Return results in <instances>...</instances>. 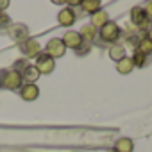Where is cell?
I'll return each instance as SVG.
<instances>
[{
    "label": "cell",
    "mask_w": 152,
    "mask_h": 152,
    "mask_svg": "<svg viewBox=\"0 0 152 152\" xmlns=\"http://www.w3.org/2000/svg\"><path fill=\"white\" fill-rule=\"evenodd\" d=\"M0 86L9 90V91H20V88L23 86V79L22 73L16 70H4L0 72Z\"/></svg>",
    "instance_id": "1"
},
{
    "label": "cell",
    "mask_w": 152,
    "mask_h": 152,
    "mask_svg": "<svg viewBox=\"0 0 152 152\" xmlns=\"http://www.w3.org/2000/svg\"><path fill=\"white\" fill-rule=\"evenodd\" d=\"M120 27L115 23V22H107L106 25H102L100 29H99V36H100V39L102 41H106V43H115L118 38H120Z\"/></svg>",
    "instance_id": "2"
},
{
    "label": "cell",
    "mask_w": 152,
    "mask_h": 152,
    "mask_svg": "<svg viewBox=\"0 0 152 152\" xmlns=\"http://www.w3.org/2000/svg\"><path fill=\"white\" fill-rule=\"evenodd\" d=\"M45 54L50 56V57L56 61V59H59V57H63V56L66 54V47L63 45V41H61L59 38H52V39L47 43V47H45Z\"/></svg>",
    "instance_id": "3"
},
{
    "label": "cell",
    "mask_w": 152,
    "mask_h": 152,
    "mask_svg": "<svg viewBox=\"0 0 152 152\" xmlns=\"http://www.w3.org/2000/svg\"><path fill=\"white\" fill-rule=\"evenodd\" d=\"M36 70L39 72V75L43 73V75H48V73H52L54 72V68H56V61L50 57V56H47L45 52H41L38 57H36Z\"/></svg>",
    "instance_id": "4"
},
{
    "label": "cell",
    "mask_w": 152,
    "mask_h": 152,
    "mask_svg": "<svg viewBox=\"0 0 152 152\" xmlns=\"http://www.w3.org/2000/svg\"><path fill=\"white\" fill-rule=\"evenodd\" d=\"M20 50L25 54V57H38V56L41 54V45H39L38 39L29 38V39H25L23 43H20Z\"/></svg>",
    "instance_id": "5"
},
{
    "label": "cell",
    "mask_w": 152,
    "mask_h": 152,
    "mask_svg": "<svg viewBox=\"0 0 152 152\" xmlns=\"http://www.w3.org/2000/svg\"><path fill=\"white\" fill-rule=\"evenodd\" d=\"M61 41H63V45L66 47V48H72V50H79L81 47H83V38H81V34L79 32H75V31H68V32H64V36L61 38Z\"/></svg>",
    "instance_id": "6"
},
{
    "label": "cell",
    "mask_w": 152,
    "mask_h": 152,
    "mask_svg": "<svg viewBox=\"0 0 152 152\" xmlns=\"http://www.w3.org/2000/svg\"><path fill=\"white\" fill-rule=\"evenodd\" d=\"M7 32H9V36H11L15 41H18V43H23L25 39H29V29H27L23 23H13Z\"/></svg>",
    "instance_id": "7"
},
{
    "label": "cell",
    "mask_w": 152,
    "mask_h": 152,
    "mask_svg": "<svg viewBox=\"0 0 152 152\" xmlns=\"http://www.w3.org/2000/svg\"><path fill=\"white\" fill-rule=\"evenodd\" d=\"M131 22L140 29H147L148 20H147V15H145L143 7H132L131 9Z\"/></svg>",
    "instance_id": "8"
},
{
    "label": "cell",
    "mask_w": 152,
    "mask_h": 152,
    "mask_svg": "<svg viewBox=\"0 0 152 152\" xmlns=\"http://www.w3.org/2000/svg\"><path fill=\"white\" fill-rule=\"evenodd\" d=\"M38 95H39V90H38L36 84H23V86L20 88V97H22L25 102H32V100H36Z\"/></svg>",
    "instance_id": "9"
},
{
    "label": "cell",
    "mask_w": 152,
    "mask_h": 152,
    "mask_svg": "<svg viewBox=\"0 0 152 152\" xmlns=\"http://www.w3.org/2000/svg\"><path fill=\"white\" fill-rule=\"evenodd\" d=\"M75 13L70 9V7H64V9H61L59 11V15H57V22H59V25H63V27H68V25H72L73 22H75Z\"/></svg>",
    "instance_id": "10"
},
{
    "label": "cell",
    "mask_w": 152,
    "mask_h": 152,
    "mask_svg": "<svg viewBox=\"0 0 152 152\" xmlns=\"http://www.w3.org/2000/svg\"><path fill=\"white\" fill-rule=\"evenodd\" d=\"M38 77H39V72L36 70V66H34V64H29V66H27V68L22 72L23 84H36Z\"/></svg>",
    "instance_id": "11"
},
{
    "label": "cell",
    "mask_w": 152,
    "mask_h": 152,
    "mask_svg": "<svg viewBox=\"0 0 152 152\" xmlns=\"http://www.w3.org/2000/svg\"><path fill=\"white\" fill-rule=\"evenodd\" d=\"M79 34H81V38H83V41L90 45V43H91V41H93V39L97 38V34H99V31H97V27H93L91 23H86V25H84V27L81 29V32H79Z\"/></svg>",
    "instance_id": "12"
},
{
    "label": "cell",
    "mask_w": 152,
    "mask_h": 152,
    "mask_svg": "<svg viewBox=\"0 0 152 152\" xmlns=\"http://www.w3.org/2000/svg\"><path fill=\"white\" fill-rule=\"evenodd\" d=\"M109 57L113 59V61H122L124 57H127V52H125V47L124 45H120V43H115V45H111V48H109Z\"/></svg>",
    "instance_id": "13"
},
{
    "label": "cell",
    "mask_w": 152,
    "mask_h": 152,
    "mask_svg": "<svg viewBox=\"0 0 152 152\" xmlns=\"http://www.w3.org/2000/svg\"><path fill=\"white\" fill-rule=\"evenodd\" d=\"M79 6H81V9H83L84 13H91V15H95L97 11L102 9V6H100L99 0H81Z\"/></svg>",
    "instance_id": "14"
},
{
    "label": "cell",
    "mask_w": 152,
    "mask_h": 152,
    "mask_svg": "<svg viewBox=\"0 0 152 152\" xmlns=\"http://www.w3.org/2000/svg\"><path fill=\"white\" fill-rule=\"evenodd\" d=\"M107 22H109V15H107L104 9H100V11H97L95 15H91V25L97 27V29H100V27L106 25Z\"/></svg>",
    "instance_id": "15"
},
{
    "label": "cell",
    "mask_w": 152,
    "mask_h": 152,
    "mask_svg": "<svg viewBox=\"0 0 152 152\" xmlns=\"http://www.w3.org/2000/svg\"><path fill=\"white\" fill-rule=\"evenodd\" d=\"M115 150L116 152H132L134 150V143L131 138H120L115 143Z\"/></svg>",
    "instance_id": "16"
},
{
    "label": "cell",
    "mask_w": 152,
    "mask_h": 152,
    "mask_svg": "<svg viewBox=\"0 0 152 152\" xmlns=\"http://www.w3.org/2000/svg\"><path fill=\"white\" fill-rule=\"evenodd\" d=\"M132 70H134V64H132L131 57H124L122 61L116 63V72L122 73V75H127V73H131Z\"/></svg>",
    "instance_id": "17"
},
{
    "label": "cell",
    "mask_w": 152,
    "mask_h": 152,
    "mask_svg": "<svg viewBox=\"0 0 152 152\" xmlns=\"http://www.w3.org/2000/svg\"><path fill=\"white\" fill-rule=\"evenodd\" d=\"M136 50H140V52H141V54H145V56H150V54H152V39H150V38H147V34H145V38H141V39H140V43H138Z\"/></svg>",
    "instance_id": "18"
},
{
    "label": "cell",
    "mask_w": 152,
    "mask_h": 152,
    "mask_svg": "<svg viewBox=\"0 0 152 152\" xmlns=\"http://www.w3.org/2000/svg\"><path fill=\"white\" fill-rule=\"evenodd\" d=\"M131 61H132L134 68H136V66H138V68H143V66L147 64V56H145V54H141L140 50H134V54H132Z\"/></svg>",
    "instance_id": "19"
},
{
    "label": "cell",
    "mask_w": 152,
    "mask_h": 152,
    "mask_svg": "<svg viewBox=\"0 0 152 152\" xmlns=\"http://www.w3.org/2000/svg\"><path fill=\"white\" fill-rule=\"evenodd\" d=\"M29 64H31V63H29L27 59H20V61H16V63L13 64V68H11V70H16V72H20V73H22Z\"/></svg>",
    "instance_id": "20"
},
{
    "label": "cell",
    "mask_w": 152,
    "mask_h": 152,
    "mask_svg": "<svg viewBox=\"0 0 152 152\" xmlns=\"http://www.w3.org/2000/svg\"><path fill=\"white\" fill-rule=\"evenodd\" d=\"M143 11H145V15H147V20L150 22V20H152V2H148V4L145 6Z\"/></svg>",
    "instance_id": "21"
},
{
    "label": "cell",
    "mask_w": 152,
    "mask_h": 152,
    "mask_svg": "<svg viewBox=\"0 0 152 152\" xmlns=\"http://www.w3.org/2000/svg\"><path fill=\"white\" fill-rule=\"evenodd\" d=\"M77 52H79L81 56H83V54H86V52H90V45H88V43H83V47H81Z\"/></svg>",
    "instance_id": "22"
},
{
    "label": "cell",
    "mask_w": 152,
    "mask_h": 152,
    "mask_svg": "<svg viewBox=\"0 0 152 152\" xmlns=\"http://www.w3.org/2000/svg\"><path fill=\"white\" fill-rule=\"evenodd\" d=\"M7 6H9V2H7V0H2V2H0V11L4 13V9H6Z\"/></svg>",
    "instance_id": "23"
},
{
    "label": "cell",
    "mask_w": 152,
    "mask_h": 152,
    "mask_svg": "<svg viewBox=\"0 0 152 152\" xmlns=\"http://www.w3.org/2000/svg\"><path fill=\"white\" fill-rule=\"evenodd\" d=\"M4 18H6V13H2V11H0V22H2Z\"/></svg>",
    "instance_id": "24"
},
{
    "label": "cell",
    "mask_w": 152,
    "mask_h": 152,
    "mask_svg": "<svg viewBox=\"0 0 152 152\" xmlns=\"http://www.w3.org/2000/svg\"><path fill=\"white\" fill-rule=\"evenodd\" d=\"M147 38H150V39H152V31H150V32L147 34Z\"/></svg>",
    "instance_id": "25"
},
{
    "label": "cell",
    "mask_w": 152,
    "mask_h": 152,
    "mask_svg": "<svg viewBox=\"0 0 152 152\" xmlns=\"http://www.w3.org/2000/svg\"><path fill=\"white\" fill-rule=\"evenodd\" d=\"M109 152H116V150H115V148H113V150H109Z\"/></svg>",
    "instance_id": "26"
},
{
    "label": "cell",
    "mask_w": 152,
    "mask_h": 152,
    "mask_svg": "<svg viewBox=\"0 0 152 152\" xmlns=\"http://www.w3.org/2000/svg\"><path fill=\"white\" fill-rule=\"evenodd\" d=\"M0 88H2V86H0Z\"/></svg>",
    "instance_id": "27"
}]
</instances>
